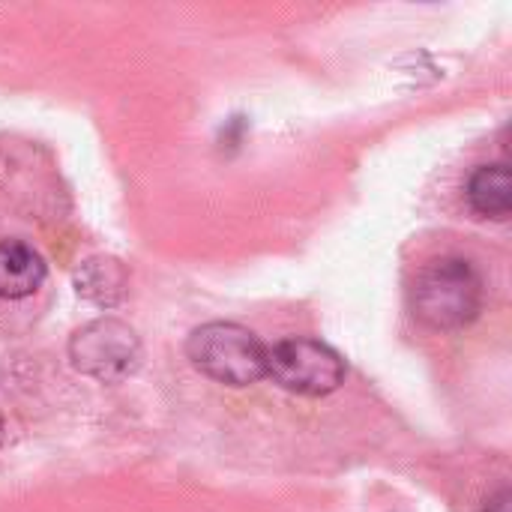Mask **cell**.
<instances>
[{
  "label": "cell",
  "mask_w": 512,
  "mask_h": 512,
  "mask_svg": "<svg viewBox=\"0 0 512 512\" xmlns=\"http://www.w3.org/2000/svg\"><path fill=\"white\" fill-rule=\"evenodd\" d=\"M45 276L48 267L33 246L21 240L0 243V300H24L36 294Z\"/></svg>",
  "instance_id": "5b68a950"
},
{
  "label": "cell",
  "mask_w": 512,
  "mask_h": 512,
  "mask_svg": "<svg viewBox=\"0 0 512 512\" xmlns=\"http://www.w3.org/2000/svg\"><path fill=\"white\" fill-rule=\"evenodd\" d=\"M486 512H510V492H498L495 498L486 501Z\"/></svg>",
  "instance_id": "ba28073f"
},
{
  "label": "cell",
  "mask_w": 512,
  "mask_h": 512,
  "mask_svg": "<svg viewBox=\"0 0 512 512\" xmlns=\"http://www.w3.org/2000/svg\"><path fill=\"white\" fill-rule=\"evenodd\" d=\"M411 309L432 330H462L483 309V279L465 258H435L414 279Z\"/></svg>",
  "instance_id": "6da1fadb"
},
{
  "label": "cell",
  "mask_w": 512,
  "mask_h": 512,
  "mask_svg": "<svg viewBox=\"0 0 512 512\" xmlns=\"http://www.w3.org/2000/svg\"><path fill=\"white\" fill-rule=\"evenodd\" d=\"M465 195H468V204L474 207V213H480L486 219H507L512 207L510 168L504 162L480 165L471 174Z\"/></svg>",
  "instance_id": "8992f818"
},
{
  "label": "cell",
  "mask_w": 512,
  "mask_h": 512,
  "mask_svg": "<svg viewBox=\"0 0 512 512\" xmlns=\"http://www.w3.org/2000/svg\"><path fill=\"white\" fill-rule=\"evenodd\" d=\"M75 291L96 306H114L126 294V270L117 258L93 255L75 270Z\"/></svg>",
  "instance_id": "52a82bcc"
},
{
  "label": "cell",
  "mask_w": 512,
  "mask_h": 512,
  "mask_svg": "<svg viewBox=\"0 0 512 512\" xmlns=\"http://www.w3.org/2000/svg\"><path fill=\"white\" fill-rule=\"evenodd\" d=\"M186 354L192 366L216 384L249 387L267 375V345L246 327L231 321H213L198 327Z\"/></svg>",
  "instance_id": "7a4b0ae2"
},
{
  "label": "cell",
  "mask_w": 512,
  "mask_h": 512,
  "mask_svg": "<svg viewBox=\"0 0 512 512\" xmlns=\"http://www.w3.org/2000/svg\"><path fill=\"white\" fill-rule=\"evenodd\" d=\"M3 435H6V429H3V417H0V447H3Z\"/></svg>",
  "instance_id": "9c48e42d"
},
{
  "label": "cell",
  "mask_w": 512,
  "mask_h": 512,
  "mask_svg": "<svg viewBox=\"0 0 512 512\" xmlns=\"http://www.w3.org/2000/svg\"><path fill=\"white\" fill-rule=\"evenodd\" d=\"M75 369L102 384L129 378L141 363V342L135 330L117 318H99L81 327L69 342Z\"/></svg>",
  "instance_id": "277c9868"
},
{
  "label": "cell",
  "mask_w": 512,
  "mask_h": 512,
  "mask_svg": "<svg viewBox=\"0 0 512 512\" xmlns=\"http://www.w3.org/2000/svg\"><path fill=\"white\" fill-rule=\"evenodd\" d=\"M267 375L294 396L321 399L342 387L345 360L318 339H285L267 348Z\"/></svg>",
  "instance_id": "3957f363"
}]
</instances>
